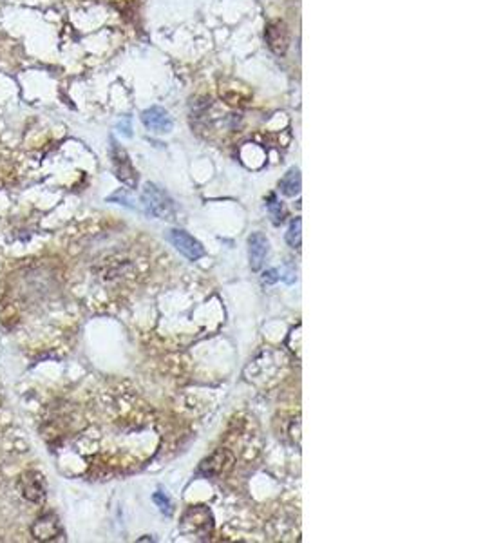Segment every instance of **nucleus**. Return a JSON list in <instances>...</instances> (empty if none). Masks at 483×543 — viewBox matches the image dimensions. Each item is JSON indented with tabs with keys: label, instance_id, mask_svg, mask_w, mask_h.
<instances>
[{
	"label": "nucleus",
	"instance_id": "obj_1",
	"mask_svg": "<svg viewBox=\"0 0 483 543\" xmlns=\"http://www.w3.org/2000/svg\"><path fill=\"white\" fill-rule=\"evenodd\" d=\"M141 201H143L145 212L148 216L158 217V220H176V207L174 201L168 198L167 192L161 190L154 183H147L141 194Z\"/></svg>",
	"mask_w": 483,
	"mask_h": 543
},
{
	"label": "nucleus",
	"instance_id": "obj_2",
	"mask_svg": "<svg viewBox=\"0 0 483 543\" xmlns=\"http://www.w3.org/2000/svg\"><path fill=\"white\" fill-rule=\"evenodd\" d=\"M214 523H212V512L205 505H196L190 507L183 516L181 522V531L194 536H207L210 534Z\"/></svg>",
	"mask_w": 483,
	"mask_h": 543
},
{
	"label": "nucleus",
	"instance_id": "obj_3",
	"mask_svg": "<svg viewBox=\"0 0 483 543\" xmlns=\"http://www.w3.org/2000/svg\"><path fill=\"white\" fill-rule=\"evenodd\" d=\"M16 489L28 502L42 503L45 500L44 475L38 471H24L16 480Z\"/></svg>",
	"mask_w": 483,
	"mask_h": 543
},
{
	"label": "nucleus",
	"instance_id": "obj_4",
	"mask_svg": "<svg viewBox=\"0 0 483 543\" xmlns=\"http://www.w3.org/2000/svg\"><path fill=\"white\" fill-rule=\"evenodd\" d=\"M168 241H170L172 247L176 248L180 254H183L187 259L196 261L205 256L203 244H201L196 237H192L188 232L180 230V228H174V230L168 232Z\"/></svg>",
	"mask_w": 483,
	"mask_h": 543
},
{
	"label": "nucleus",
	"instance_id": "obj_5",
	"mask_svg": "<svg viewBox=\"0 0 483 543\" xmlns=\"http://www.w3.org/2000/svg\"><path fill=\"white\" fill-rule=\"evenodd\" d=\"M60 534V520L53 512L38 516L31 525V536L36 542H55Z\"/></svg>",
	"mask_w": 483,
	"mask_h": 543
},
{
	"label": "nucleus",
	"instance_id": "obj_6",
	"mask_svg": "<svg viewBox=\"0 0 483 543\" xmlns=\"http://www.w3.org/2000/svg\"><path fill=\"white\" fill-rule=\"evenodd\" d=\"M112 163H114L116 176L120 178L125 185L129 187H136L138 176L136 171L132 167L131 160H129L125 149H121L118 144H112Z\"/></svg>",
	"mask_w": 483,
	"mask_h": 543
},
{
	"label": "nucleus",
	"instance_id": "obj_7",
	"mask_svg": "<svg viewBox=\"0 0 483 543\" xmlns=\"http://www.w3.org/2000/svg\"><path fill=\"white\" fill-rule=\"evenodd\" d=\"M141 122H143V125L148 131L156 132V134H167V132H170L172 127H174L170 114L161 107H151L147 109V111H143Z\"/></svg>",
	"mask_w": 483,
	"mask_h": 543
},
{
	"label": "nucleus",
	"instance_id": "obj_8",
	"mask_svg": "<svg viewBox=\"0 0 483 543\" xmlns=\"http://www.w3.org/2000/svg\"><path fill=\"white\" fill-rule=\"evenodd\" d=\"M268 252H270V243H268L266 236L261 232H252V236L248 237V256H250V267L254 272L261 270Z\"/></svg>",
	"mask_w": 483,
	"mask_h": 543
},
{
	"label": "nucleus",
	"instance_id": "obj_9",
	"mask_svg": "<svg viewBox=\"0 0 483 543\" xmlns=\"http://www.w3.org/2000/svg\"><path fill=\"white\" fill-rule=\"evenodd\" d=\"M266 41L268 45L272 48L273 53L277 55H283L288 48V31L284 28L283 22H276V24H270L266 29Z\"/></svg>",
	"mask_w": 483,
	"mask_h": 543
},
{
	"label": "nucleus",
	"instance_id": "obj_10",
	"mask_svg": "<svg viewBox=\"0 0 483 543\" xmlns=\"http://www.w3.org/2000/svg\"><path fill=\"white\" fill-rule=\"evenodd\" d=\"M279 188L284 196L293 198L300 192V172L299 168H290V171L284 174L283 180L279 181Z\"/></svg>",
	"mask_w": 483,
	"mask_h": 543
},
{
	"label": "nucleus",
	"instance_id": "obj_11",
	"mask_svg": "<svg viewBox=\"0 0 483 543\" xmlns=\"http://www.w3.org/2000/svg\"><path fill=\"white\" fill-rule=\"evenodd\" d=\"M300 227H303V221H300V217H297V220L290 223V228H288L286 243L292 248L300 247Z\"/></svg>",
	"mask_w": 483,
	"mask_h": 543
},
{
	"label": "nucleus",
	"instance_id": "obj_12",
	"mask_svg": "<svg viewBox=\"0 0 483 543\" xmlns=\"http://www.w3.org/2000/svg\"><path fill=\"white\" fill-rule=\"evenodd\" d=\"M152 500H154V503H156L158 507H160V511L163 512V515H167V516L174 515V503H172V500L168 498V496L165 495L163 491L154 493Z\"/></svg>",
	"mask_w": 483,
	"mask_h": 543
},
{
	"label": "nucleus",
	"instance_id": "obj_13",
	"mask_svg": "<svg viewBox=\"0 0 483 543\" xmlns=\"http://www.w3.org/2000/svg\"><path fill=\"white\" fill-rule=\"evenodd\" d=\"M268 208H270V212L273 214V217H276V223H281V221L284 220V212H283V207H281V203H277L276 201V196H270V203H266Z\"/></svg>",
	"mask_w": 483,
	"mask_h": 543
},
{
	"label": "nucleus",
	"instance_id": "obj_14",
	"mask_svg": "<svg viewBox=\"0 0 483 543\" xmlns=\"http://www.w3.org/2000/svg\"><path fill=\"white\" fill-rule=\"evenodd\" d=\"M279 279H281L279 270H276V268H272V270H266V272H264L263 283H266V284H273V283H277V281H279Z\"/></svg>",
	"mask_w": 483,
	"mask_h": 543
}]
</instances>
